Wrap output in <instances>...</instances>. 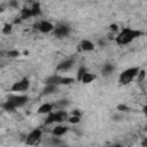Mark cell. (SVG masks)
Masks as SVG:
<instances>
[{"instance_id":"cell-27","label":"cell","mask_w":147,"mask_h":147,"mask_svg":"<svg viewBox=\"0 0 147 147\" xmlns=\"http://www.w3.org/2000/svg\"><path fill=\"white\" fill-rule=\"evenodd\" d=\"M51 145H53V146H59V145H62V141H61L59 138H52Z\"/></svg>"},{"instance_id":"cell-17","label":"cell","mask_w":147,"mask_h":147,"mask_svg":"<svg viewBox=\"0 0 147 147\" xmlns=\"http://www.w3.org/2000/svg\"><path fill=\"white\" fill-rule=\"evenodd\" d=\"M31 8V13H32V17H37L41 14V8H40V3L39 2H33Z\"/></svg>"},{"instance_id":"cell-16","label":"cell","mask_w":147,"mask_h":147,"mask_svg":"<svg viewBox=\"0 0 147 147\" xmlns=\"http://www.w3.org/2000/svg\"><path fill=\"white\" fill-rule=\"evenodd\" d=\"M57 91V85H54V84H46V86L44 87L42 90V95H47V94H52V93H55Z\"/></svg>"},{"instance_id":"cell-29","label":"cell","mask_w":147,"mask_h":147,"mask_svg":"<svg viewBox=\"0 0 147 147\" xmlns=\"http://www.w3.org/2000/svg\"><path fill=\"white\" fill-rule=\"evenodd\" d=\"M8 5H9V7H14V8H17L18 7V2L16 0H10Z\"/></svg>"},{"instance_id":"cell-23","label":"cell","mask_w":147,"mask_h":147,"mask_svg":"<svg viewBox=\"0 0 147 147\" xmlns=\"http://www.w3.org/2000/svg\"><path fill=\"white\" fill-rule=\"evenodd\" d=\"M72 83H75V79L72 77H62L61 85H69V84H72Z\"/></svg>"},{"instance_id":"cell-21","label":"cell","mask_w":147,"mask_h":147,"mask_svg":"<svg viewBox=\"0 0 147 147\" xmlns=\"http://www.w3.org/2000/svg\"><path fill=\"white\" fill-rule=\"evenodd\" d=\"M68 122L71 124H78L80 122V116H75V115H70L68 118Z\"/></svg>"},{"instance_id":"cell-24","label":"cell","mask_w":147,"mask_h":147,"mask_svg":"<svg viewBox=\"0 0 147 147\" xmlns=\"http://www.w3.org/2000/svg\"><path fill=\"white\" fill-rule=\"evenodd\" d=\"M11 30H13V25L9 24V23H6L5 26H3V29H2V33L3 34H9L11 32Z\"/></svg>"},{"instance_id":"cell-6","label":"cell","mask_w":147,"mask_h":147,"mask_svg":"<svg viewBox=\"0 0 147 147\" xmlns=\"http://www.w3.org/2000/svg\"><path fill=\"white\" fill-rule=\"evenodd\" d=\"M34 28L37 30H39L41 33H49V32H52L54 30L55 26L48 21H40L37 24H34Z\"/></svg>"},{"instance_id":"cell-32","label":"cell","mask_w":147,"mask_h":147,"mask_svg":"<svg viewBox=\"0 0 147 147\" xmlns=\"http://www.w3.org/2000/svg\"><path fill=\"white\" fill-rule=\"evenodd\" d=\"M142 111L145 113V115L147 116V105L146 106H144V108H142Z\"/></svg>"},{"instance_id":"cell-4","label":"cell","mask_w":147,"mask_h":147,"mask_svg":"<svg viewBox=\"0 0 147 147\" xmlns=\"http://www.w3.org/2000/svg\"><path fill=\"white\" fill-rule=\"evenodd\" d=\"M30 87V80L26 77H23L22 79L17 80L16 83L13 84V86L10 87L11 92H25L28 91Z\"/></svg>"},{"instance_id":"cell-1","label":"cell","mask_w":147,"mask_h":147,"mask_svg":"<svg viewBox=\"0 0 147 147\" xmlns=\"http://www.w3.org/2000/svg\"><path fill=\"white\" fill-rule=\"evenodd\" d=\"M142 32L140 30H136L131 28H123L115 37V42L117 45H127L132 42L133 40H136L137 38H139Z\"/></svg>"},{"instance_id":"cell-9","label":"cell","mask_w":147,"mask_h":147,"mask_svg":"<svg viewBox=\"0 0 147 147\" xmlns=\"http://www.w3.org/2000/svg\"><path fill=\"white\" fill-rule=\"evenodd\" d=\"M94 44L92 42V41H90V40H87V39H84V40H80L79 41V44H78V46H77V49H78V52H91V51H93L94 49Z\"/></svg>"},{"instance_id":"cell-22","label":"cell","mask_w":147,"mask_h":147,"mask_svg":"<svg viewBox=\"0 0 147 147\" xmlns=\"http://www.w3.org/2000/svg\"><path fill=\"white\" fill-rule=\"evenodd\" d=\"M85 72H86V69L84 68V67H79V69L77 70V80H82V78H83V76L85 75Z\"/></svg>"},{"instance_id":"cell-19","label":"cell","mask_w":147,"mask_h":147,"mask_svg":"<svg viewBox=\"0 0 147 147\" xmlns=\"http://www.w3.org/2000/svg\"><path fill=\"white\" fill-rule=\"evenodd\" d=\"M1 106H2V108H3L6 111H8V113H14V111L16 110V107H15V106H14V105H13V103L9 101V100L5 101V102H3Z\"/></svg>"},{"instance_id":"cell-15","label":"cell","mask_w":147,"mask_h":147,"mask_svg":"<svg viewBox=\"0 0 147 147\" xmlns=\"http://www.w3.org/2000/svg\"><path fill=\"white\" fill-rule=\"evenodd\" d=\"M95 79H96V75H95V74H91V72H87V71H86L80 82L84 83V84H90V83H92V82L95 80Z\"/></svg>"},{"instance_id":"cell-10","label":"cell","mask_w":147,"mask_h":147,"mask_svg":"<svg viewBox=\"0 0 147 147\" xmlns=\"http://www.w3.org/2000/svg\"><path fill=\"white\" fill-rule=\"evenodd\" d=\"M74 64H75L74 59H67V60H64V61H62L57 64L56 70L57 71H68L74 67Z\"/></svg>"},{"instance_id":"cell-3","label":"cell","mask_w":147,"mask_h":147,"mask_svg":"<svg viewBox=\"0 0 147 147\" xmlns=\"http://www.w3.org/2000/svg\"><path fill=\"white\" fill-rule=\"evenodd\" d=\"M139 71H140V68H139V67L127 68V69H125L124 71L121 72L119 78H118V82H119L122 85H126V84L131 83L134 78H137Z\"/></svg>"},{"instance_id":"cell-13","label":"cell","mask_w":147,"mask_h":147,"mask_svg":"<svg viewBox=\"0 0 147 147\" xmlns=\"http://www.w3.org/2000/svg\"><path fill=\"white\" fill-rule=\"evenodd\" d=\"M114 70H115V65L114 64L106 63V64H103V67L101 69V72H102V76L103 77H108V76H110L114 72Z\"/></svg>"},{"instance_id":"cell-26","label":"cell","mask_w":147,"mask_h":147,"mask_svg":"<svg viewBox=\"0 0 147 147\" xmlns=\"http://www.w3.org/2000/svg\"><path fill=\"white\" fill-rule=\"evenodd\" d=\"M20 55V52L18 51H9L7 53V56L8 57H17Z\"/></svg>"},{"instance_id":"cell-8","label":"cell","mask_w":147,"mask_h":147,"mask_svg":"<svg viewBox=\"0 0 147 147\" xmlns=\"http://www.w3.org/2000/svg\"><path fill=\"white\" fill-rule=\"evenodd\" d=\"M41 134H42V131H41L40 129H34V130H32V131L28 134L25 142H26L28 145H34V144L41 138Z\"/></svg>"},{"instance_id":"cell-5","label":"cell","mask_w":147,"mask_h":147,"mask_svg":"<svg viewBox=\"0 0 147 147\" xmlns=\"http://www.w3.org/2000/svg\"><path fill=\"white\" fill-rule=\"evenodd\" d=\"M7 100H9L16 108H21L28 103L29 98L26 95H22V94H13V95H9Z\"/></svg>"},{"instance_id":"cell-20","label":"cell","mask_w":147,"mask_h":147,"mask_svg":"<svg viewBox=\"0 0 147 147\" xmlns=\"http://www.w3.org/2000/svg\"><path fill=\"white\" fill-rule=\"evenodd\" d=\"M30 17H32L31 8H30V7L23 8L22 11H21V20H26V18H30Z\"/></svg>"},{"instance_id":"cell-7","label":"cell","mask_w":147,"mask_h":147,"mask_svg":"<svg viewBox=\"0 0 147 147\" xmlns=\"http://www.w3.org/2000/svg\"><path fill=\"white\" fill-rule=\"evenodd\" d=\"M53 33L56 38H64L70 33V28L64 25V24H59L54 28Z\"/></svg>"},{"instance_id":"cell-12","label":"cell","mask_w":147,"mask_h":147,"mask_svg":"<svg viewBox=\"0 0 147 147\" xmlns=\"http://www.w3.org/2000/svg\"><path fill=\"white\" fill-rule=\"evenodd\" d=\"M68 130H69V127L65 126V125H56V126L52 130V134L55 136V137H61V136H63L64 133H67Z\"/></svg>"},{"instance_id":"cell-18","label":"cell","mask_w":147,"mask_h":147,"mask_svg":"<svg viewBox=\"0 0 147 147\" xmlns=\"http://www.w3.org/2000/svg\"><path fill=\"white\" fill-rule=\"evenodd\" d=\"M53 105H54V109L55 110H63L69 106V101L68 100H59L57 102H55Z\"/></svg>"},{"instance_id":"cell-30","label":"cell","mask_w":147,"mask_h":147,"mask_svg":"<svg viewBox=\"0 0 147 147\" xmlns=\"http://www.w3.org/2000/svg\"><path fill=\"white\" fill-rule=\"evenodd\" d=\"M70 115H75V116H82V113L78 110V109H75L74 111L70 113Z\"/></svg>"},{"instance_id":"cell-33","label":"cell","mask_w":147,"mask_h":147,"mask_svg":"<svg viewBox=\"0 0 147 147\" xmlns=\"http://www.w3.org/2000/svg\"><path fill=\"white\" fill-rule=\"evenodd\" d=\"M110 28H111V30H113V31H116V30H117V26H116L115 24H113V25H110Z\"/></svg>"},{"instance_id":"cell-28","label":"cell","mask_w":147,"mask_h":147,"mask_svg":"<svg viewBox=\"0 0 147 147\" xmlns=\"http://www.w3.org/2000/svg\"><path fill=\"white\" fill-rule=\"evenodd\" d=\"M117 109L119 111H127V110H130V108L127 106H125V105H118L117 106Z\"/></svg>"},{"instance_id":"cell-34","label":"cell","mask_w":147,"mask_h":147,"mask_svg":"<svg viewBox=\"0 0 147 147\" xmlns=\"http://www.w3.org/2000/svg\"><path fill=\"white\" fill-rule=\"evenodd\" d=\"M145 131H146V132H147V125H146V126H145Z\"/></svg>"},{"instance_id":"cell-25","label":"cell","mask_w":147,"mask_h":147,"mask_svg":"<svg viewBox=\"0 0 147 147\" xmlns=\"http://www.w3.org/2000/svg\"><path fill=\"white\" fill-rule=\"evenodd\" d=\"M145 77H146V71H145V70H142V69H140V71H139V74H138V76H137V80H138V82H141V80H144V79H145Z\"/></svg>"},{"instance_id":"cell-2","label":"cell","mask_w":147,"mask_h":147,"mask_svg":"<svg viewBox=\"0 0 147 147\" xmlns=\"http://www.w3.org/2000/svg\"><path fill=\"white\" fill-rule=\"evenodd\" d=\"M69 116L70 115L65 111V109H63V110H53V111L47 114L44 123H45V125H51V124H54V123H62L64 121H68Z\"/></svg>"},{"instance_id":"cell-11","label":"cell","mask_w":147,"mask_h":147,"mask_svg":"<svg viewBox=\"0 0 147 147\" xmlns=\"http://www.w3.org/2000/svg\"><path fill=\"white\" fill-rule=\"evenodd\" d=\"M54 110V105L53 103H42L39 108H38V110H37V113L38 114H41V115H47L48 113H51V111H53Z\"/></svg>"},{"instance_id":"cell-14","label":"cell","mask_w":147,"mask_h":147,"mask_svg":"<svg viewBox=\"0 0 147 147\" xmlns=\"http://www.w3.org/2000/svg\"><path fill=\"white\" fill-rule=\"evenodd\" d=\"M61 80H62V76L60 75H52L49 76L46 80H45V84H54V85H61Z\"/></svg>"},{"instance_id":"cell-31","label":"cell","mask_w":147,"mask_h":147,"mask_svg":"<svg viewBox=\"0 0 147 147\" xmlns=\"http://www.w3.org/2000/svg\"><path fill=\"white\" fill-rule=\"evenodd\" d=\"M141 146H144V147H146V146H147V138H145V139L142 140V142H141Z\"/></svg>"}]
</instances>
